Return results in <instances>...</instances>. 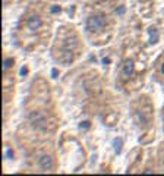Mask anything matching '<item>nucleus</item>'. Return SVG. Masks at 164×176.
<instances>
[{
    "instance_id": "4468645a",
    "label": "nucleus",
    "mask_w": 164,
    "mask_h": 176,
    "mask_svg": "<svg viewBox=\"0 0 164 176\" xmlns=\"http://www.w3.org/2000/svg\"><path fill=\"white\" fill-rule=\"evenodd\" d=\"M51 76H53V78H56V76H57V71H56V69H53V71H51Z\"/></svg>"
},
{
    "instance_id": "1a4fd4ad",
    "label": "nucleus",
    "mask_w": 164,
    "mask_h": 176,
    "mask_svg": "<svg viewBox=\"0 0 164 176\" xmlns=\"http://www.w3.org/2000/svg\"><path fill=\"white\" fill-rule=\"evenodd\" d=\"M12 65H13V60H12V59H5V62H3V71L6 72Z\"/></svg>"
},
{
    "instance_id": "39448f33",
    "label": "nucleus",
    "mask_w": 164,
    "mask_h": 176,
    "mask_svg": "<svg viewBox=\"0 0 164 176\" xmlns=\"http://www.w3.org/2000/svg\"><path fill=\"white\" fill-rule=\"evenodd\" d=\"M41 25H43V21H41V18L37 16V15H32L31 18H28L27 27H28L29 31H37V29L41 28Z\"/></svg>"
},
{
    "instance_id": "9d476101",
    "label": "nucleus",
    "mask_w": 164,
    "mask_h": 176,
    "mask_svg": "<svg viewBox=\"0 0 164 176\" xmlns=\"http://www.w3.org/2000/svg\"><path fill=\"white\" fill-rule=\"evenodd\" d=\"M6 158H12L13 157V151L10 150V148H7V151H6V156H5Z\"/></svg>"
},
{
    "instance_id": "0eeeda50",
    "label": "nucleus",
    "mask_w": 164,
    "mask_h": 176,
    "mask_svg": "<svg viewBox=\"0 0 164 176\" xmlns=\"http://www.w3.org/2000/svg\"><path fill=\"white\" fill-rule=\"evenodd\" d=\"M157 41H158V31L155 28H151L150 29V43L155 44Z\"/></svg>"
},
{
    "instance_id": "7ed1b4c3",
    "label": "nucleus",
    "mask_w": 164,
    "mask_h": 176,
    "mask_svg": "<svg viewBox=\"0 0 164 176\" xmlns=\"http://www.w3.org/2000/svg\"><path fill=\"white\" fill-rule=\"evenodd\" d=\"M59 53H60V54H57V56H56V59H57L62 65H66V66H68V65H70V63L73 62V59H75L73 50H70V48L63 47Z\"/></svg>"
},
{
    "instance_id": "f3484780",
    "label": "nucleus",
    "mask_w": 164,
    "mask_h": 176,
    "mask_svg": "<svg viewBox=\"0 0 164 176\" xmlns=\"http://www.w3.org/2000/svg\"><path fill=\"white\" fill-rule=\"evenodd\" d=\"M161 72L164 73V63H163V66H161Z\"/></svg>"
},
{
    "instance_id": "423d86ee",
    "label": "nucleus",
    "mask_w": 164,
    "mask_h": 176,
    "mask_svg": "<svg viewBox=\"0 0 164 176\" xmlns=\"http://www.w3.org/2000/svg\"><path fill=\"white\" fill-rule=\"evenodd\" d=\"M133 71H135V65H133V62H132V60H126L123 68H122V73H123V76L129 78V76H132Z\"/></svg>"
},
{
    "instance_id": "6e6552de",
    "label": "nucleus",
    "mask_w": 164,
    "mask_h": 176,
    "mask_svg": "<svg viewBox=\"0 0 164 176\" xmlns=\"http://www.w3.org/2000/svg\"><path fill=\"white\" fill-rule=\"evenodd\" d=\"M122 144H123V141H122V138H117L113 141V147H114V153H119L122 151Z\"/></svg>"
},
{
    "instance_id": "f03ea898",
    "label": "nucleus",
    "mask_w": 164,
    "mask_h": 176,
    "mask_svg": "<svg viewBox=\"0 0 164 176\" xmlns=\"http://www.w3.org/2000/svg\"><path fill=\"white\" fill-rule=\"evenodd\" d=\"M28 122L37 131H44L47 128V119H46L43 112H38V110H34L28 114Z\"/></svg>"
},
{
    "instance_id": "2eb2a0df",
    "label": "nucleus",
    "mask_w": 164,
    "mask_h": 176,
    "mask_svg": "<svg viewBox=\"0 0 164 176\" xmlns=\"http://www.w3.org/2000/svg\"><path fill=\"white\" fill-rule=\"evenodd\" d=\"M123 12H125V8H120V9H119V15H122Z\"/></svg>"
},
{
    "instance_id": "ddd939ff",
    "label": "nucleus",
    "mask_w": 164,
    "mask_h": 176,
    "mask_svg": "<svg viewBox=\"0 0 164 176\" xmlns=\"http://www.w3.org/2000/svg\"><path fill=\"white\" fill-rule=\"evenodd\" d=\"M84 126V128H89V122H84V123L81 125V128Z\"/></svg>"
},
{
    "instance_id": "dca6fc26",
    "label": "nucleus",
    "mask_w": 164,
    "mask_h": 176,
    "mask_svg": "<svg viewBox=\"0 0 164 176\" xmlns=\"http://www.w3.org/2000/svg\"><path fill=\"white\" fill-rule=\"evenodd\" d=\"M103 63H104V65H106V63H110V59H104V60H103Z\"/></svg>"
},
{
    "instance_id": "f257e3e1",
    "label": "nucleus",
    "mask_w": 164,
    "mask_h": 176,
    "mask_svg": "<svg viewBox=\"0 0 164 176\" xmlns=\"http://www.w3.org/2000/svg\"><path fill=\"white\" fill-rule=\"evenodd\" d=\"M106 27V16L101 13L91 15L87 19V29L89 33H100Z\"/></svg>"
},
{
    "instance_id": "f8f14e48",
    "label": "nucleus",
    "mask_w": 164,
    "mask_h": 176,
    "mask_svg": "<svg viewBox=\"0 0 164 176\" xmlns=\"http://www.w3.org/2000/svg\"><path fill=\"white\" fill-rule=\"evenodd\" d=\"M27 73H28V69H27V68H22V69H21V75L24 76V75H27Z\"/></svg>"
},
{
    "instance_id": "20e7f679",
    "label": "nucleus",
    "mask_w": 164,
    "mask_h": 176,
    "mask_svg": "<svg viewBox=\"0 0 164 176\" xmlns=\"http://www.w3.org/2000/svg\"><path fill=\"white\" fill-rule=\"evenodd\" d=\"M38 166L43 172H50L53 169V158H51V156H47V154L43 156L38 160Z\"/></svg>"
},
{
    "instance_id": "9b49d317",
    "label": "nucleus",
    "mask_w": 164,
    "mask_h": 176,
    "mask_svg": "<svg viewBox=\"0 0 164 176\" xmlns=\"http://www.w3.org/2000/svg\"><path fill=\"white\" fill-rule=\"evenodd\" d=\"M57 12H60V8H59V6H54V8H51V13H57Z\"/></svg>"
}]
</instances>
